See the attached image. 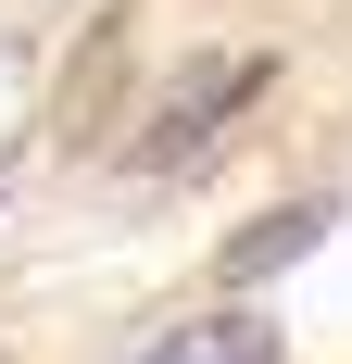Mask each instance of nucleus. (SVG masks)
<instances>
[{
  "label": "nucleus",
  "instance_id": "nucleus-1",
  "mask_svg": "<svg viewBox=\"0 0 352 364\" xmlns=\"http://www.w3.org/2000/svg\"><path fill=\"white\" fill-rule=\"evenodd\" d=\"M264 75H277L264 50H202V63L164 88V113L139 126V176H176V164H202V151L227 139L252 101H264Z\"/></svg>",
  "mask_w": 352,
  "mask_h": 364
},
{
  "label": "nucleus",
  "instance_id": "nucleus-2",
  "mask_svg": "<svg viewBox=\"0 0 352 364\" xmlns=\"http://www.w3.org/2000/svg\"><path fill=\"white\" fill-rule=\"evenodd\" d=\"M126 75H139V13L113 0V13H88L63 50V75H51V151H101L113 113H126Z\"/></svg>",
  "mask_w": 352,
  "mask_h": 364
},
{
  "label": "nucleus",
  "instance_id": "nucleus-3",
  "mask_svg": "<svg viewBox=\"0 0 352 364\" xmlns=\"http://www.w3.org/2000/svg\"><path fill=\"white\" fill-rule=\"evenodd\" d=\"M327 226H340V201H277V214H252L227 252H214V277L227 289H264L277 264H302V252H327Z\"/></svg>",
  "mask_w": 352,
  "mask_h": 364
},
{
  "label": "nucleus",
  "instance_id": "nucleus-4",
  "mask_svg": "<svg viewBox=\"0 0 352 364\" xmlns=\"http://www.w3.org/2000/svg\"><path fill=\"white\" fill-rule=\"evenodd\" d=\"M189 364H277V327H264V314H214V327L189 339Z\"/></svg>",
  "mask_w": 352,
  "mask_h": 364
}]
</instances>
